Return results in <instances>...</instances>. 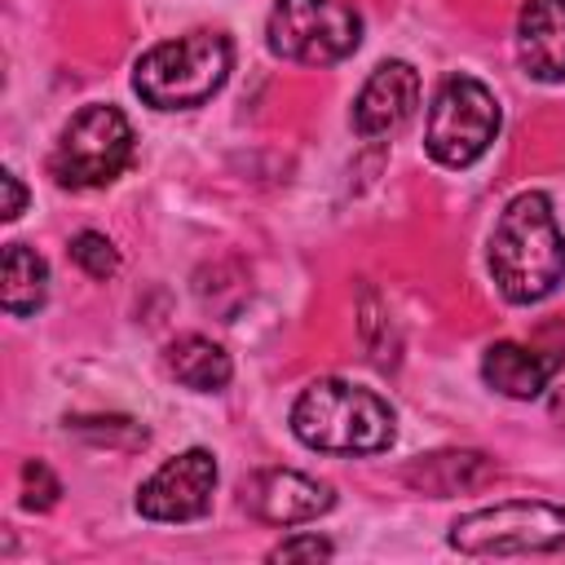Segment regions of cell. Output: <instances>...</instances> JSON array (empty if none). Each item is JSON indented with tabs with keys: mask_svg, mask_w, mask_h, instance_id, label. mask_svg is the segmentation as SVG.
Wrapping results in <instances>:
<instances>
[{
	"mask_svg": "<svg viewBox=\"0 0 565 565\" xmlns=\"http://www.w3.org/2000/svg\"><path fill=\"white\" fill-rule=\"evenodd\" d=\"M0 190H4L0 216H4V221H18V216H22V207H26V185L18 181V172H13V168H4V172H0Z\"/></svg>",
	"mask_w": 565,
	"mask_h": 565,
	"instance_id": "obj_20",
	"label": "cell"
},
{
	"mask_svg": "<svg viewBox=\"0 0 565 565\" xmlns=\"http://www.w3.org/2000/svg\"><path fill=\"white\" fill-rule=\"evenodd\" d=\"M552 371H556V358H543L521 340H494L481 353V380L512 402L543 397V388L552 384Z\"/></svg>",
	"mask_w": 565,
	"mask_h": 565,
	"instance_id": "obj_12",
	"label": "cell"
},
{
	"mask_svg": "<svg viewBox=\"0 0 565 565\" xmlns=\"http://www.w3.org/2000/svg\"><path fill=\"white\" fill-rule=\"evenodd\" d=\"M415 110H419V71L402 57H388L366 75V84L353 97V132L366 141L393 137L397 128L411 124Z\"/></svg>",
	"mask_w": 565,
	"mask_h": 565,
	"instance_id": "obj_10",
	"label": "cell"
},
{
	"mask_svg": "<svg viewBox=\"0 0 565 565\" xmlns=\"http://www.w3.org/2000/svg\"><path fill=\"white\" fill-rule=\"evenodd\" d=\"M132 150H137V137L128 115L110 102H93L75 110L57 132L49 172L66 190H102L115 177H124V168L132 163Z\"/></svg>",
	"mask_w": 565,
	"mask_h": 565,
	"instance_id": "obj_4",
	"label": "cell"
},
{
	"mask_svg": "<svg viewBox=\"0 0 565 565\" xmlns=\"http://www.w3.org/2000/svg\"><path fill=\"white\" fill-rule=\"evenodd\" d=\"M291 433L322 455H380L397 437V415L375 388L327 375L291 402Z\"/></svg>",
	"mask_w": 565,
	"mask_h": 565,
	"instance_id": "obj_2",
	"label": "cell"
},
{
	"mask_svg": "<svg viewBox=\"0 0 565 565\" xmlns=\"http://www.w3.org/2000/svg\"><path fill=\"white\" fill-rule=\"evenodd\" d=\"M516 57L530 79H565V0H525L516 13Z\"/></svg>",
	"mask_w": 565,
	"mask_h": 565,
	"instance_id": "obj_11",
	"label": "cell"
},
{
	"mask_svg": "<svg viewBox=\"0 0 565 565\" xmlns=\"http://www.w3.org/2000/svg\"><path fill=\"white\" fill-rule=\"evenodd\" d=\"M216 455L203 446H190L172 459H163L141 486H137V512L146 521H163V525H185L199 521L212 508L216 494Z\"/></svg>",
	"mask_w": 565,
	"mask_h": 565,
	"instance_id": "obj_8",
	"label": "cell"
},
{
	"mask_svg": "<svg viewBox=\"0 0 565 565\" xmlns=\"http://www.w3.org/2000/svg\"><path fill=\"white\" fill-rule=\"evenodd\" d=\"M234 71L225 31H190L146 49L132 62V93L154 110H194L212 102Z\"/></svg>",
	"mask_w": 565,
	"mask_h": 565,
	"instance_id": "obj_3",
	"label": "cell"
},
{
	"mask_svg": "<svg viewBox=\"0 0 565 565\" xmlns=\"http://www.w3.org/2000/svg\"><path fill=\"white\" fill-rule=\"evenodd\" d=\"M490 278L508 305H539L565 282V230L543 190L503 203L490 230Z\"/></svg>",
	"mask_w": 565,
	"mask_h": 565,
	"instance_id": "obj_1",
	"label": "cell"
},
{
	"mask_svg": "<svg viewBox=\"0 0 565 565\" xmlns=\"http://www.w3.org/2000/svg\"><path fill=\"white\" fill-rule=\"evenodd\" d=\"M494 459L481 455V450H433V455H419L415 463L402 468L406 486L433 494V499H450V494H468V490H481L486 481H494Z\"/></svg>",
	"mask_w": 565,
	"mask_h": 565,
	"instance_id": "obj_13",
	"label": "cell"
},
{
	"mask_svg": "<svg viewBox=\"0 0 565 565\" xmlns=\"http://www.w3.org/2000/svg\"><path fill=\"white\" fill-rule=\"evenodd\" d=\"M331 552H335V543L322 534H291L269 547V561H327Z\"/></svg>",
	"mask_w": 565,
	"mask_h": 565,
	"instance_id": "obj_19",
	"label": "cell"
},
{
	"mask_svg": "<svg viewBox=\"0 0 565 565\" xmlns=\"http://www.w3.org/2000/svg\"><path fill=\"white\" fill-rule=\"evenodd\" d=\"M79 437H88L93 446H124V450H141L150 441V433L124 415H75L66 419Z\"/></svg>",
	"mask_w": 565,
	"mask_h": 565,
	"instance_id": "obj_16",
	"label": "cell"
},
{
	"mask_svg": "<svg viewBox=\"0 0 565 565\" xmlns=\"http://www.w3.org/2000/svg\"><path fill=\"white\" fill-rule=\"evenodd\" d=\"M71 260L88 274V278H97V282H106V278H115L119 274V247L106 238V234H97V230H79L75 238H71Z\"/></svg>",
	"mask_w": 565,
	"mask_h": 565,
	"instance_id": "obj_17",
	"label": "cell"
},
{
	"mask_svg": "<svg viewBox=\"0 0 565 565\" xmlns=\"http://www.w3.org/2000/svg\"><path fill=\"white\" fill-rule=\"evenodd\" d=\"M163 366L177 384H185L194 393H221L234 380L230 353L212 335H199V331H185V335L168 340L163 344Z\"/></svg>",
	"mask_w": 565,
	"mask_h": 565,
	"instance_id": "obj_14",
	"label": "cell"
},
{
	"mask_svg": "<svg viewBox=\"0 0 565 565\" xmlns=\"http://www.w3.org/2000/svg\"><path fill=\"white\" fill-rule=\"evenodd\" d=\"M265 44L296 66H335L362 44V13L349 0H274Z\"/></svg>",
	"mask_w": 565,
	"mask_h": 565,
	"instance_id": "obj_7",
	"label": "cell"
},
{
	"mask_svg": "<svg viewBox=\"0 0 565 565\" xmlns=\"http://www.w3.org/2000/svg\"><path fill=\"white\" fill-rule=\"evenodd\" d=\"M57 499H62V481L53 477V468L40 463V459L22 463V508L26 512H49Z\"/></svg>",
	"mask_w": 565,
	"mask_h": 565,
	"instance_id": "obj_18",
	"label": "cell"
},
{
	"mask_svg": "<svg viewBox=\"0 0 565 565\" xmlns=\"http://www.w3.org/2000/svg\"><path fill=\"white\" fill-rule=\"evenodd\" d=\"M243 508H247V516L287 530V525L327 516L335 508V490L296 468H256L243 481Z\"/></svg>",
	"mask_w": 565,
	"mask_h": 565,
	"instance_id": "obj_9",
	"label": "cell"
},
{
	"mask_svg": "<svg viewBox=\"0 0 565 565\" xmlns=\"http://www.w3.org/2000/svg\"><path fill=\"white\" fill-rule=\"evenodd\" d=\"M49 300V260L26 247V243H9L4 247V265H0V305L9 318H31L35 309H44Z\"/></svg>",
	"mask_w": 565,
	"mask_h": 565,
	"instance_id": "obj_15",
	"label": "cell"
},
{
	"mask_svg": "<svg viewBox=\"0 0 565 565\" xmlns=\"http://www.w3.org/2000/svg\"><path fill=\"white\" fill-rule=\"evenodd\" d=\"M450 547L463 556H530L565 547V503L552 499H503L455 516Z\"/></svg>",
	"mask_w": 565,
	"mask_h": 565,
	"instance_id": "obj_5",
	"label": "cell"
},
{
	"mask_svg": "<svg viewBox=\"0 0 565 565\" xmlns=\"http://www.w3.org/2000/svg\"><path fill=\"white\" fill-rule=\"evenodd\" d=\"M499 124H503V110H499V97L490 93V84H481L477 75H463V71L446 75L428 102L424 150L441 168H468L494 146Z\"/></svg>",
	"mask_w": 565,
	"mask_h": 565,
	"instance_id": "obj_6",
	"label": "cell"
}]
</instances>
